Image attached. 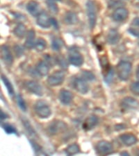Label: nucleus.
Segmentation results:
<instances>
[{
  "label": "nucleus",
  "mask_w": 139,
  "mask_h": 156,
  "mask_svg": "<svg viewBox=\"0 0 139 156\" xmlns=\"http://www.w3.org/2000/svg\"><path fill=\"white\" fill-rule=\"evenodd\" d=\"M22 124H23L25 128V129H26L27 131L29 133V134L31 135V136H35V135H36V132H35L34 128H33V127L31 126V125L30 124L29 121L26 119H22Z\"/></svg>",
  "instance_id": "obj_26"
},
{
  "label": "nucleus",
  "mask_w": 139,
  "mask_h": 156,
  "mask_svg": "<svg viewBox=\"0 0 139 156\" xmlns=\"http://www.w3.org/2000/svg\"><path fill=\"white\" fill-rule=\"evenodd\" d=\"M47 12H42L37 16V24L43 29H48L51 26V20Z\"/></svg>",
  "instance_id": "obj_11"
},
{
  "label": "nucleus",
  "mask_w": 139,
  "mask_h": 156,
  "mask_svg": "<svg viewBox=\"0 0 139 156\" xmlns=\"http://www.w3.org/2000/svg\"><path fill=\"white\" fill-rule=\"evenodd\" d=\"M98 121H99V119L95 115H90V116L88 117L83 123V129L86 130V131L90 130L97 126L98 124Z\"/></svg>",
  "instance_id": "obj_14"
},
{
  "label": "nucleus",
  "mask_w": 139,
  "mask_h": 156,
  "mask_svg": "<svg viewBox=\"0 0 139 156\" xmlns=\"http://www.w3.org/2000/svg\"><path fill=\"white\" fill-rule=\"evenodd\" d=\"M49 1H52V2H58V1H61V0H49Z\"/></svg>",
  "instance_id": "obj_43"
},
{
  "label": "nucleus",
  "mask_w": 139,
  "mask_h": 156,
  "mask_svg": "<svg viewBox=\"0 0 139 156\" xmlns=\"http://www.w3.org/2000/svg\"><path fill=\"white\" fill-rule=\"evenodd\" d=\"M34 112L38 117L41 119H47L52 115L51 108L44 101H38L34 106Z\"/></svg>",
  "instance_id": "obj_1"
},
{
  "label": "nucleus",
  "mask_w": 139,
  "mask_h": 156,
  "mask_svg": "<svg viewBox=\"0 0 139 156\" xmlns=\"http://www.w3.org/2000/svg\"><path fill=\"white\" fill-rule=\"evenodd\" d=\"M57 61L58 62V64H59L60 67H62V68H65V69H67L68 68V63L67 62L65 61V58H64L61 57V56H59L57 58Z\"/></svg>",
  "instance_id": "obj_36"
},
{
  "label": "nucleus",
  "mask_w": 139,
  "mask_h": 156,
  "mask_svg": "<svg viewBox=\"0 0 139 156\" xmlns=\"http://www.w3.org/2000/svg\"><path fill=\"white\" fill-rule=\"evenodd\" d=\"M36 70L40 76H46L49 71V65L47 62L40 61L36 66Z\"/></svg>",
  "instance_id": "obj_20"
},
{
  "label": "nucleus",
  "mask_w": 139,
  "mask_h": 156,
  "mask_svg": "<svg viewBox=\"0 0 139 156\" xmlns=\"http://www.w3.org/2000/svg\"><path fill=\"white\" fill-rule=\"evenodd\" d=\"M24 86L28 91L32 93V94L39 97H41L43 95V90H42V86L36 81H34V80H27V81L25 82Z\"/></svg>",
  "instance_id": "obj_7"
},
{
  "label": "nucleus",
  "mask_w": 139,
  "mask_h": 156,
  "mask_svg": "<svg viewBox=\"0 0 139 156\" xmlns=\"http://www.w3.org/2000/svg\"><path fill=\"white\" fill-rule=\"evenodd\" d=\"M35 31L34 30H29L27 34V39L24 42V47L27 49H31L35 47Z\"/></svg>",
  "instance_id": "obj_19"
},
{
  "label": "nucleus",
  "mask_w": 139,
  "mask_h": 156,
  "mask_svg": "<svg viewBox=\"0 0 139 156\" xmlns=\"http://www.w3.org/2000/svg\"><path fill=\"white\" fill-rule=\"evenodd\" d=\"M96 149H97L98 154L106 155L112 153L113 148L111 143L107 142V141L102 140L97 143Z\"/></svg>",
  "instance_id": "obj_8"
},
{
  "label": "nucleus",
  "mask_w": 139,
  "mask_h": 156,
  "mask_svg": "<svg viewBox=\"0 0 139 156\" xmlns=\"http://www.w3.org/2000/svg\"><path fill=\"white\" fill-rule=\"evenodd\" d=\"M97 9L95 3L93 1H88L86 4V13L89 22L90 28H94L97 22Z\"/></svg>",
  "instance_id": "obj_3"
},
{
  "label": "nucleus",
  "mask_w": 139,
  "mask_h": 156,
  "mask_svg": "<svg viewBox=\"0 0 139 156\" xmlns=\"http://www.w3.org/2000/svg\"><path fill=\"white\" fill-rule=\"evenodd\" d=\"M131 67H132V65L130 62L124 61V60L120 61L116 67L118 78L124 81L127 80L130 76Z\"/></svg>",
  "instance_id": "obj_2"
},
{
  "label": "nucleus",
  "mask_w": 139,
  "mask_h": 156,
  "mask_svg": "<svg viewBox=\"0 0 139 156\" xmlns=\"http://www.w3.org/2000/svg\"><path fill=\"white\" fill-rule=\"evenodd\" d=\"M121 105L125 110H134L139 107V102L132 97H125L121 102Z\"/></svg>",
  "instance_id": "obj_12"
},
{
  "label": "nucleus",
  "mask_w": 139,
  "mask_h": 156,
  "mask_svg": "<svg viewBox=\"0 0 139 156\" xmlns=\"http://www.w3.org/2000/svg\"><path fill=\"white\" fill-rule=\"evenodd\" d=\"M64 46V42L60 38H54L52 42V48L54 51H59Z\"/></svg>",
  "instance_id": "obj_27"
},
{
  "label": "nucleus",
  "mask_w": 139,
  "mask_h": 156,
  "mask_svg": "<svg viewBox=\"0 0 139 156\" xmlns=\"http://www.w3.org/2000/svg\"><path fill=\"white\" fill-rule=\"evenodd\" d=\"M13 33L19 38H22L26 34V27L23 24H18L13 30Z\"/></svg>",
  "instance_id": "obj_22"
},
{
  "label": "nucleus",
  "mask_w": 139,
  "mask_h": 156,
  "mask_svg": "<svg viewBox=\"0 0 139 156\" xmlns=\"http://www.w3.org/2000/svg\"><path fill=\"white\" fill-rule=\"evenodd\" d=\"M47 7L49 9V11L53 14H57L58 12H59V8H58L57 4H56L55 2L52 1H49V0H47Z\"/></svg>",
  "instance_id": "obj_28"
},
{
  "label": "nucleus",
  "mask_w": 139,
  "mask_h": 156,
  "mask_svg": "<svg viewBox=\"0 0 139 156\" xmlns=\"http://www.w3.org/2000/svg\"><path fill=\"white\" fill-rule=\"evenodd\" d=\"M0 114H1V119H2V120L6 119V118H7V115H6V114H5L3 110H1V112H0Z\"/></svg>",
  "instance_id": "obj_40"
},
{
  "label": "nucleus",
  "mask_w": 139,
  "mask_h": 156,
  "mask_svg": "<svg viewBox=\"0 0 139 156\" xmlns=\"http://www.w3.org/2000/svg\"><path fill=\"white\" fill-rule=\"evenodd\" d=\"M2 128H4L5 132L8 134H13V133H16V130L12 125L9 124H4L2 125Z\"/></svg>",
  "instance_id": "obj_31"
},
{
  "label": "nucleus",
  "mask_w": 139,
  "mask_h": 156,
  "mask_svg": "<svg viewBox=\"0 0 139 156\" xmlns=\"http://www.w3.org/2000/svg\"><path fill=\"white\" fill-rule=\"evenodd\" d=\"M27 9L28 12L34 17L38 16V15L40 13V5L35 1H30L27 5Z\"/></svg>",
  "instance_id": "obj_18"
},
{
  "label": "nucleus",
  "mask_w": 139,
  "mask_h": 156,
  "mask_svg": "<svg viewBox=\"0 0 139 156\" xmlns=\"http://www.w3.org/2000/svg\"><path fill=\"white\" fill-rule=\"evenodd\" d=\"M80 152V148L77 144H72L65 148V153L68 155H74Z\"/></svg>",
  "instance_id": "obj_23"
},
{
  "label": "nucleus",
  "mask_w": 139,
  "mask_h": 156,
  "mask_svg": "<svg viewBox=\"0 0 139 156\" xmlns=\"http://www.w3.org/2000/svg\"><path fill=\"white\" fill-rule=\"evenodd\" d=\"M82 77L83 79L88 80H95V76L90 71H83L82 72Z\"/></svg>",
  "instance_id": "obj_32"
},
{
  "label": "nucleus",
  "mask_w": 139,
  "mask_h": 156,
  "mask_svg": "<svg viewBox=\"0 0 139 156\" xmlns=\"http://www.w3.org/2000/svg\"><path fill=\"white\" fill-rule=\"evenodd\" d=\"M128 31L131 35H133V36H136V37H139V30H137L136 29H133V28H130L128 30Z\"/></svg>",
  "instance_id": "obj_37"
},
{
  "label": "nucleus",
  "mask_w": 139,
  "mask_h": 156,
  "mask_svg": "<svg viewBox=\"0 0 139 156\" xmlns=\"http://www.w3.org/2000/svg\"><path fill=\"white\" fill-rule=\"evenodd\" d=\"M113 70L110 68V69L107 72V74L104 76V80L105 81L109 83L113 80Z\"/></svg>",
  "instance_id": "obj_34"
},
{
  "label": "nucleus",
  "mask_w": 139,
  "mask_h": 156,
  "mask_svg": "<svg viewBox=\"0 0 139 156\" xmlns=\"http://www.w3.org/2000/svg\"><path fill=\"white\" fill-rule=\"evenodd\" d=\"M129 12L125 8H118L112 14L113 19L116 22H122L127 18Z\"/></svg>",
  "instance_id": "obj_15"
},
{
  "label": "nucleus",
  "mask_w": 139,
  "mask_h": 156,
  "mask_svg": "<svg viewBox=\"0 0 139 156\" xmlns=\"http://www.w3.org/2000/svg\"><path fill=\"white\" fill-rule=\"evenodd\" d=\"M65 79V74L64 72L58 70L47 78V83L49 86L56 87L63 83Z\"/></svg>",
  "instance_id": "obj_5"
},
{
  "label": "nucleus",
  "mask_w": 139,
  "mask_h": 156,
  "mask_svg": "<svg viewBox=\"0 0 139 156\" xmlns=\"http://www.w3.org/2000/svg\"><path fill=\"white\" fill-rule=\"evenodd\" d=\"M1 58L8 66H11L13 62V56L6 45H2L1 47Z\"/></svg>",
  "instance_id": "obj_9"
},
{
  "label": "nucleus",
  "mask_w": 139,
  "mask_h": 156,
  "mask_svg": "<svg viewBox=\"0 0 139 156\" xmlns=\"http://www.w3.org/2000/svg\"><path fill=\"white\" fill-rule=\"evenodd\" d=\"M2 80L3 81L5 86H6L7 91H8V92L9 93V94L11 95V96L14 95L13 87L12 83L10 82V80L7 79L6 76H4V75H2Z\"/></svg>",
  "instance_id": "obj_24"
},
{
  "label": "nucleus",
  "mask_w": 139,
  "mask_h": 156,
  "mask_svg": "<svg viewBox=\"0 0 139 156\" xmlns=\"http://www.w3.org/2000/svg\"><path fill=\"white\" fill-rule=\"evenodd\" d=\"M131 91L135 95H139V81L133 83L130 87Z\"/></svg>",
  "instance_id": "obj_33"
},
{
  "label": "nucleus",
  "mask_w": 139,
  "mask_h": 156,
  "mask_svg": "<svg viewBox=\"0 0 139 156\" xmlns=\"http://www.w3.org/2000/svg\"><path fill=\"white\" fill-rule=\"evenodd\" d=\"M120 140L127 147L132 146L137 142V139L135 135L131 134V133H125V134L121 135L120 136Z\"/></svg>",
  "instance_id": "obj_16"
},
{
  "label": "nucleus",
  "mask_w": 139,
  "mask_h": 156,
  "mask_svg": "<svg viewBox=\"0 0 139 156\" xmlns=\"http://www.w3.org/2000/svg\"><path fill=\"white\" fill-rule=\"evenodd\" d=\"M132 24L134 25V26L139 27V17H136V18L134 19L133 22H132Z\"/></svg>",
  "instance_id": "obj_39"
},
{
  "label": "nucleus",
  "mask_w": 139,
  "mask_h": 156,
  "mask_svg": "<svg viewBox=\"0 0 139 156\" xmlns=\"http://www.w3.org/2000/svg\"><path fill=\"white\" fill-rule=\"evenodd\" d=\"M120 39V34L116 29H111L107 36V41L111 45L117 44Z\"/></svg>",
  "instance_id": "obj_17"
},
{
  "label": "nucleus",
  "mask_w": 139,
  "mask_h": 156,
  "mask_svg": "<svg viewBox=\"0 0 139 156\" xmlns=\"http://www.w3.org/2000/svg\"><path fill=\"white\" fill-rule=\"evenodd\" d=\"M68 126L65 122L59 120H54L50 123L47 127V132L51 135H56L67 130Z\"/></svg>",
  "instance_id": "obj_4"
},
{
  "label": "nucleus",
  "mask_w": 139,
  "mask_h": 156,
  "mask_svg": "<svg viewBox=\"0 0 139 156\" xmlns=\"http://www.w3.org/2000/svg\"><path fill=\"white\" fill-rule=\"evenodd\" d=\"M72 85L78 92L82 94H86L89 90V86L87 83L86 80L83 78H75L72 81Z\"/></svg>",
  "instance_id": "obj_6"
},
{
  "label": "nucleus",
  "mask_w": 139,
  "mask_h": 156,
  "mask_svg": "<svg viewBox=\"0 0 139 156\" xmlns=\"http://www.w3.org/2000/svg\"><path fill=\"white\" fill-rule=\"evenodd\" d=\"M13 50L15 54H16V56L17 57H20L24 53L23 48H22L21 46H20V45H16V46L13 47Z\"/></svg>",
  "instance_id": "obj_35"
},
{
  "label": "nucleus",
  "mask_w": 139,
  "mask_h": 156,
  "mask_svg": "<svg viewBox=\"0 0 139 156\" xmlns=\"http://www.w3.org/2000/svg\"><path fill=\"white\" fill-rule=\"evenodd\" d=\"M121 155H129V153H127V152H122L120 153Z\"/></svg>",
  "instance_id": "obj_42"
},
{
  "label": "nucleus",
  "mask_w": 139,
  "mask_h": 156,
  "mask_svg": "<svg viewBox=\"0 0 139 156\" xmlns=\"http://www.w3.org/2000/svg\"><path fill=\"white\" fill-rule=\"evenodd\" d=\"M100 65L102 66V68L107 72H108V70L110 69L109 68V65H108V58L106 56H103L100 58Z\"/></svg>",
  "instance_id": "obj_29"
},
{
  "label": "nucleus",
  "mask_w": 139,
  "mask_h": 156,
  "mask_svg": "<svg viewBox=\"0 0 139 156\" xmlns=\"http://www.w3.org/2000/svg\"><path fill=\"white\" fill-rule=\"evenodd\" d=\"M64 22L65 23L68 25L75 24L78 22L77 15L74 12L68 11L64 16Z\"/></svg>",
  "instance_id": "obj_21"
},
{
  "label": "nucleus",
  "mask_w": 139,
  "mask_h": 156,
  "mask_svg": "<svg viewBox=\"0 0 139 156\" xmlns=\"http://www.w3.org/2000/svg\"><path fill=\"white\" fill-rule=\"evenodd\" d=\"M136 77H137V79L139 80V65H138V67H137V69H136Z\"/></svg>",
  "instance_id": "obj_41"
},
{
  "label": "nucleus",
  "mask_w": 139,
  "mask_h": 156,
  "mask_svg": "<svg viewBox=\"0 0 139 156\" xmlns=\"http://www.w3.org/2000/svg\"><path fill=\"white\" fill-rule=\"evenodd\" d=\"M73 94L69 90L63 89L60 90L59 94L60 101L64 105H69L73 100Z\"/></svg>",
  "instance_id": "obj_13"
},
{
  "label": "nucleus",
  "mask_w": 139,
  "mask_h": 156,
  "mask_svg": "<svg viewBox=\"0 0 139 156\" xmlns=\"http://www.w3.org/2000/svg\"><path fill=\"white\" fill-rule=\"evenodd\" d=\"M47 47V42L43 38H38L37 39L36 43H35V49L38 51H44Z\"/></svg>",
  "instance_id": "obj_25"
},
{
  "label": "nucleus",
  "mask_w": 139,
  "mask_h": 156,
  "mask_svg": "<svg viewBox=\"0 0 139 156\" xmlns=\"http://www.w3.org/2000/svg\"><path fill=\"white\" fill-rule=\"evenodd\" d=\"M69 61L74 66L79 67L83 63V58L79 51L73 50L69 55Z\"/></svg>",
  "instance_id": "obj_10"
},
{
  "label": "nucleus",
  "mask_w": 139,
  "mask_h": 156,
  "mask_svg": "<svg viewBox=\"0 0 139 156\" xmlns=\"http://www.w3.org/2000/svg\"><path fill=\"white\" fill-rule=\"evenodd\" d=\"M50 20H51V24L52 25V26L54 27L56 29H59V25H58L57 20H56L54 18H51L50 19Z\"/></svg>",
  "instance_id": "obj_38"
},
{
  "label": "nucleus",
  "mask_w": 139,
  "mask_h": 156,
  "mask_svg": "<svg viewBox=\"0 0 139 156\" xmlns=\"http://www.w3.org/2000/svg\"><path fill=\"white\" fill-rule=\"evenodd\" d=\"M17 105H18V106L20 109H21L23 112L26 111L27 110L26 104H25L23 98H22V97L20 94H18L17 96Z\"/></svg>",
  "instance_id": "obj_30"
}]
</instances>
